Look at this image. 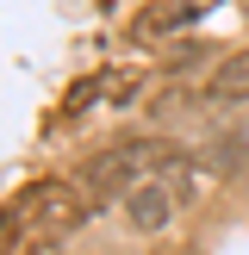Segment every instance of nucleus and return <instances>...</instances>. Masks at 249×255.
<instances>
[{
	"label": "nucleus",
	"instance_id": "20e7f679",
	"mask_svg": "<svg viewBox=\"0 0 249 255\" xmlns=\"http://www.w3.org/2000/svg\"><path fill=\"white\" fill-rule=\"evenodd\" d=\"M199 168H212V174H249V143H243L237 131L212 137V143L199 149Z\"/></svg>",
	"mask_w": 249,
	"mask_h": 255
},
{
	"label": "nucleus",
	"instance_id": "f257e3e1",
	"mask_svg": "<svg viewBox=\"0 0 249 255\" xmlns=\"http://www.w3.org/2000/svg\"><path fill=\"white\" fill-rule=\"evenodd\" d=\"M168 162V149L156 143V137H119V143L94 149V156L81 162V174H75V187H81L87 206H106L112 193H137L143 181H156V168Z\"/></svg>",
	"mask_w": 249,
	"mask_h": 255
},
{
	"label": "nucleus",
	"instance_id": "f03ea898",
	"mask_svg": "<svg viewBox=\"0 0 249 255\" xmlns=\"http://www.w3.org/2000/svg\"><path fill=\"white\" fill-rule=\"evenodd\" d=\"M174 206H181V181L174 174H156V181H143L137 193H124V218H131V231H162V224H174Z\"/></svg>",
	"mask_w": 249,
	"mask_h": 255
},
{
	"label": "nucleus",
	"instance_id": "7ed1b4c3",
	"mask_svg": "<svg viewBox=\"0 0 249 255\" xmlns=\"http://www.w3.org/2000/svg\"><path fill=\"white\" fill-rule=\"evenodd\" d=\"M206 106H249V50H231L206 75Z\"/></svg>",
	"mask_w": 249,
	"mask_h": 255
}]
</instances>
